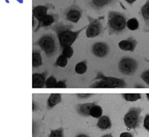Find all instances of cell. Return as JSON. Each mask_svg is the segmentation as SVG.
I'll list each match as a JSON object with an SVG mask.
<instances>
[{"instance_id":"2e32d148","label":"cell","mask_w":149,"mask_h":137,"mask_svg":"<svg viewBox=\"0 0 149 137\" xmlns=\"http://www.w3.org/2000/svg\"><path fill=\"white\" fill-rule=\"evenodd\" d=\"M97 125L100 129L104 131L109 129L112 126V124L108 116H102L98 118Z\"/></svg>"},{"instance_id":"603a6c76","label":"cell","mask_w":149,"mask_h":137,"mask_svg":"<svg viewBox=\"0 0 149 137\" xmlns=\"http://www.w3.org/2000/svg\"><path fill=\"white\" fill-rule=\"evenodd\" d=\"M126 27L128 29L132 31L136 30L139 27V23L136 17L129 19L126 23Z\"/></svg>"},{"instance_id":"484cf974","label":"cell","mask_w":149,"mask_h":137,"mask_svg":"<svg viewBox=\"0 0 149 137\" xmlns=\"http://www.w3.org/2000/svg\"><path fill=\"white\" fill-rule=\"evenodd\" d=\"M48 137H64L63 129L62 128H59L56 129L51 130Z\"/></svg>"},{"instance_id":"5b68a950","label":"cell","mask_w":149,"mask_h":137,"mask_svg":"<svg viewBox=\"0 0 149 137\" xmlns=\"http://www.w3.org/2000/svg\"><path fill=\"white\" fill-rule=\"evenodd\" d=\"M141 109L139 107H132L129 109L123 117L125 126L129 129L137 128L140 123Z\"/></svg>"},{"instance_id":"cb8c5ba5","label":"cell","mask_w":149,"mask_h":137,"mask_svg":"<svg viewBox=\"0 0 149 137\" xmlns=\"http://www.w3.org/2000/svg\"><path fill=\"white\" fill-rule=\"evenodd\" d=\"M67 63H68V58L64 56L63 55H60L58 57L55 64L56 66H59L61 67H65L67 65Z\"/></svg>"},{"instance_id":"3957f363","label":"cell","mask_w":149,"mask_h":137,"mask_svg":"<svg viewBox=\"0 0 149 137\" xmlns=\"http://www.w3.org/2000/svg\"><path fill=\"white\" fill-rule=\"evenodd\" d=\"M96 81L90 86L92 88H124L126 86V82L121 79L113 77H107L101 73L97 74L94 78Z\"/></svg>"},{"instance_id":"7c38bea8","label":"cell","mask_w":149,"mask_h":137,"mask_svg":"<svg viewBox=\"0 0 149 137\" xmlns=\"http://www.w3.org/2000/svg\"><path fill=\"white\" fill-rule=\"evenodd\" d=\"M137 45V41L133 37H129L126 39L120 41L118 43L119 48L124 51L133 52Z\"/></svg>"},{"instance_id":"d590c367","label":"cell","mask_w":149,"mask_h":137,"mask_svg":"<svg viewBox=\"0 0 149 137\" xmlns=\"http://www.w3.org/2000/svg\"><path fill=\"white\" fill-rule=\"evenodd\" d=\"M146 97H147V99L149 100V93H146Z\"/></svg>"},{"instance_id":"d6986e66","label":"cell","mask_w":149,"mask_h":137,"mask_svg":"<svg viewBox=\"0 0 149 137\" xmlns=\"http://www.w3.org/2000/svg\"><path fill=\"white\" fill-rule=\"evenodd\" d=\"M61 100V95L59 93H51L47 100V106L48 109H51Z\"/></svg>"},{"instance_id":"e0dca14e","label":"cell","mask_w":149,"mask_h":137,"mask_svg":"<svg viewBox=\"0 0 149 137\" xmlns=\"http://www.w3.org/2000/svg\"><path fill=\"white\" fill-rule=\"evenodd\" d=\"M94 104V103H86L77 104V111L83 116H90V110Z\"/></svg>"},{"instance_id":"ac0fdd59","label":"cell","mask_w":149,"mask_h":137,"mask_svg":"<svg viewBox=\"0 0 149 137\" xmlns=\"http://www.w3.org/2000/svg\"><path fill=\"white\" fill-rule=\"evenodd\" d=\"M42 64V57L40 51L37 49H34L32 53V66L33 68H37Z\"/></svg>"},{"instance_id":"6da1fadb","label":"cell","mask_w":149,"mask_h":137,"mask_svg":"<svg viewBox=\"0 0 149 137\" xmlns=\"http://www.w3.org/2000/svg\"><path fill=\"white\" fill-rule=\"evenodd\" d=\"M87 27L85 26L77 31H72L73 26L70 24H65L62 22L56 23L49 27L56 34L60 48L61 49L66 46H71L77 38L80 33Z\"/></svg>"},{"instance_id":"83f0119b","label":"cell","mask_w":149,"mask_h":137,"mask_svg":"<svg viewBox=\"0 0 149 137\" xmlns=\"http://www.w3.org/2000/svg\"><path fill=\"white\" fill-rule=\"evenodd\" d=\"M140 77L144 82L149 85V70L144 71L143 73H141Z\"/></svg>"},{"instance_id":"277c9868","label":"cell","mask_w":149,"mask_h":137,"mask_svg":"<svg viewBox=\"0 0 149 137\" xmlns=\"http://www.w3.org/2000/svg\"><path fill=\"white\" fill-rule=\"evenodd\" d=\"M33 44L40 46L48 57L52 56L56 52V41L52 34H46L42 35Z\"/></svg>"},{"instance_id":"f1b7e54d","label":"cell","mask_w":149,"mask_h":137,"mask_svg":"<svg viewBox=\"0 0 149 137\" xmlns=\"http://www.w3.org/2000/svg\"><path fill=\"white\" fill-rule=\"evenodd\" d=\"M143 127L146 130L149 132V114H147L143 120Z\"/></svg>"},{"instance_id":"f546056e","label":"cell","mask_w":149,"mask_h":137,"mask_svg":"<svg viewBox=\"0 0 149 137\" xmlns=\"http://www.w3.org/2000/svg\"><path fill=\"white\" fill-rule=\"evenodd\" d=\"M66 87V82L65 81H57V83H56L55 88H64Z\"/></svg>"},{"instance_id":"e575fe53","label":"cell","mask_w":149,"mask_h":137,"mask_svg":"<svg viewBox=\"0 0 149 137\" xmlns=\"http://www.w3.org/2000/svg\"><path fill=\"white\" fill-rule=\"evenodd\" d=\"M101 137H113V136L111 134H105V135L102 136Z\"/></svg>"},{"instance_id":"4fadbf2b","label":"cell","mask_w":149,"mask_h":137,"mask_svg":"<svg viewBox=\"0 0 149 137\" xmlns=\"http://www.w3.org/2000/svg\"><path fill=\"white\" fill-rule=\"evenodd\" d=\"M46 73H33L32 75V87L33 88H41L44 86L45 82Z\"/></svg>"},{"instance_id":"7a4b0ae2","label":"cell","mask_w":149,"mask_h":137,"mask_svg":"<svg viewBox=\"0 0 149 137\" xmlns=\"http://www.w3.org/2000/svg\"><path fill=\"white\" fill-rule=\"evenodd\" d=\"M126 18L124 14L116 11H109L108 14L107 26L109 35L119 34L125 30Z\"/></svg>"},{"instance_id":"836d02e7","label":"cell","mask_w":149,"mask_h":137,"mask_svg":"<svg viewBox=\"0 0 149 137\" xmlns=\"http://www.w3.org/2000/svg\"><path fill=\"white\" fill-rule=\"evenodd\" d=\"M76 137H90L88 135L84 134H78L76 136Z\"/></svg>"},{"instance_id":"8992f818","label":"cell","mask_w":149,"mask_h":137,"mask_svg":"<svg viewBox=\"0 0 149 137\" xmlns=\"http://www.w3.org/2000/svg\"><path fill=\"white\" fill-rule=\"evenodd\" d=\"M138 68V63L133 58L123 57L118 63L119 71L126 75H133Z\"/></svg>"},{"instance_id":"9c48e42d","label":"cell","mask_w":149,"mask_h":137,"mask_svg":"<svg viewBox=\"0 0 149 137\" xmlns=\"http://www.w3.org/2000/svg\"><path fill=\"white\" fill-rule=\"evenodd\" d=\"M91 52L96 57H104L108 55L109 52V46L104 42H97L93 44Z\"/></svg>"},{"instance_id":"5bb4252c","label":"cell","mask_w":149,"mask_h":137,"mask_svg":"<svg viewBox=\"0 0 149 137\" xmlns=\"http://www.w3.org/2000/svg\"><path fill=\"white\" fill-rule=\"evenodd\" d=\"M115 1L118 0H91L88 2V5L94 10L98 11L113 3Z\"/></svg>"},{"instance_id":"7402d4cb","label":"cell","mask_w":149,"mask_h":137,"mask_svg":"<svg viewBox=\"0 0 149 137\" xmlns=\"http://www.w3.org/2000/svg\"><path fill=\"white\" fill-rule=\"evenodd\" d=\"M87 70V66L86 60H83L77 63L74 67V71L78 74H83L86 72Z\"/></svg>"},{"instance_id":"d4e9b609","label":"cell","mask_w":149,"mask_h":137,"mask_svg":"<svg viewBox=\"0 0 149 137\" xmlns=\"http://www.w3.org/2000/svg\"><path fill=\"white\" fill-rule=\"evenodd\" d=\"M56 83V79L54 76H50L45 80V85L48 88H52L55 87Z\"/></svg>"},{"instance_id":"ffe728a7","label":"cell","mask_w":149,"mask_h":137,"mask_svg":"<svg viewBox=\"0 0 149 137\" xmlns=\"http://www.w3.org/2000/svg\"><path fill=\"white\" fill-rule=\"evenodd\" d=\"M102 115V109L98 104H94L90 111V116L95 118H99Z\"/></svg>"},{"instance_id":"9a60e30c","label":"cell","mask_w":149,"mask_h":137,"mask_svg":"<svg viewBox=\"0 0 149 137\" xmlns=\"http://www.w3.org/2000/svg\"><path fill=\"white\" fill-rule=\"evenodd\" d=\"M140 14L144 22L145 31H149V0H147L141 7Z\"/></svg>"},{"instance_id":"4dcf8cb0","label":"cell","mask_w":149,"mask_h":137,"mask_svg":"<svg viewBox=\"0 0 149 137\" xmlns=\"http://www.w3.org/2000/svg\"><path fill=\"white\" fill-rule=\"evenodd\" d=\"M119 137H133V135L132 133L128 132H124L120 134Z\"/></svg>"},{"instance_id":"8fae6325","label":"cell","mask_w":149,"mask_h":137,"mask_svg":"<svg viewBox=\"0 0 149 137\" xmlns=\"http://www.w3.org/2000/svg\"><path fill=\"white\" fill-rule=\"evenodd\" d=\"M54 8L52 4L47 3L44 5H38L33 7V16L38 20L40 21L45 15H47L48 10Z\"/></svg>"},{"instance_id":"44dd1931","label":"cell","mask_w":149,"mask_h":137,"mask_svg":"<svg viewBox=\"0 0 149 137\" xmlns=\"http://www.w3.org/2000/svg\"><path fill=\"white\" fill-rule=\"evenodd\" d=\"M123 98L128 102H135L141 99V95L138 93H126L122 94Z\"/></svg>"},{"instance_id":"52a82bcc","label":"cell","mask_w":149,"mask_h":137,"mask_svg":"<svg viewBox=\"0 0 149 137\" xmlns=\"http://www.w3.org/2000/svg\"><path fill=\"white\" fill-rule=\"evenodd\" d=\"M88 21V25L86 28V35L87 38H94L102 33L103 26L100 19L93 18L90 16H87Z\"/></svg>"},{"instance_id":"30bf717a","label":"cell","mask_w":149,"mask_h":137,"mask_svg":"<svg viewBox=\"0 0 149 137\" xmlns=\"http://www.w3.org/2000/svg\"><path fill=\"white\" fill-rule=\"evenodd\" d=\"M59 19V15L57 13H50L45 15L40 21H38V25L34 31L37 32L42 27H48L51 26L54 23H57Z\"/></svg>"},{"instance_id":"d6a6232c","label":"cell","mask_w":149,"mask_h":137,"mask_svg":"<svg viewBox=\"0 0 149 137\" xmlns=\"http://www.w3.org/2000/svg\"><path fill=\"white\" fill-rule=\"evenodd\" d=\"M125 1L127 3H129V5H132L135 1H136V0H125Z\"/></svg>"},{"instance_id":"1f68e13d","label":"cell","mask_w":149,"mask_h":137,"mask_svg":"<svg viewBox=\"0 0 149 137\" xmlns=\"http://www.w3.org/2000/svg\"><path fill=\"white\" fill-rule=\"evenodd\" d=\"M76 95L80 98H87L92 95L90 93H78L76 94Z\"/></svg>"},{"instance_id":"4316f807","label":"cell","mask_w":149,"mask_h":137,"mask_svg":"<svg viewBox=\"0 0 149 137\" xmlns=\"http://www.w3.org/2000/svg\"><path fill=\"white\" fill-rule=\"evenodd\" d=\"M62 55L66 57L70 58L73 55V49L71 46H66L62 49Z\"/></svg>"},{"instance_id":"ba28073f","label":"cell","mask_w":149,"mask_h":137,"mask_svg":"<svg viewBox=\"0 0 149 137\" xmlns=\"http://www.w3.org/2000/svg\"><path fill=\"white\" fill-rule=\"evenodd\" d=\"M83 14L81 9L74 1L68 7L63 13L64 18L70 22L77 23L80 19Z\"/></svg>"}]
</instances>
